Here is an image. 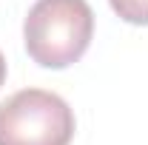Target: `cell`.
Here are the masks:
<instances>
[{
    "mask_svg": "<svg viewBox=\"0 0 148 145\" xmlns=\"http://www.w3.org/2000/svg\"><path fill=\"white\" fill-rule=\"evenodd\" d=\"M94 12L86 0H37L23 23L26 51L43 68H69L88 51Z\"/></svg>",
    "mask_w": 148,
    "mask_h": 145,
    "instance_id": "6da1fadb",
    "label": "cell"
},
{
    "mask_svg": "<svg viewBox=\"0 0 148 145\" xmlns=\"http://www.w3.org/2000/svg\"><path fill=\"white\" fill-rule=\"evenodd\" d=\"M74 111L43 88H23L0 103V145H71Z\"/></svg>",
    "mask_w": 148,
    "mask_h": 145,
    "instance_id": "7a4b0ae2",
    "label": "cell"
},
{
    "mask_svg": "<svg viewBox=\"0 0 148 145\" xmlns=\"http://www.w3.org/2000/svg\"><path fill=\"white\" fill-rule=\"evenodd\" d=\"M117 17L131 26H148V0H108Z\"/></svg>",
    "mask_w": 148,
    "mask_h": 145,
    "instance_id": "3957f363",
    "label": "cell"
},
{
    "mask_svg": "<svg viewBox=\"0 0 148 145\" xmlns=\"http://www.w3.org/2000/svg\"><path fill=\"white\" fill-rule=\"evenodd\" d=\"M6 83V57L0 54V85Z\"/></svg>",
    "mask_w": 148,
    "mask_h": 145,
    "instance_id": "277c9868",
    "label": "cell"
}]
</instances>
